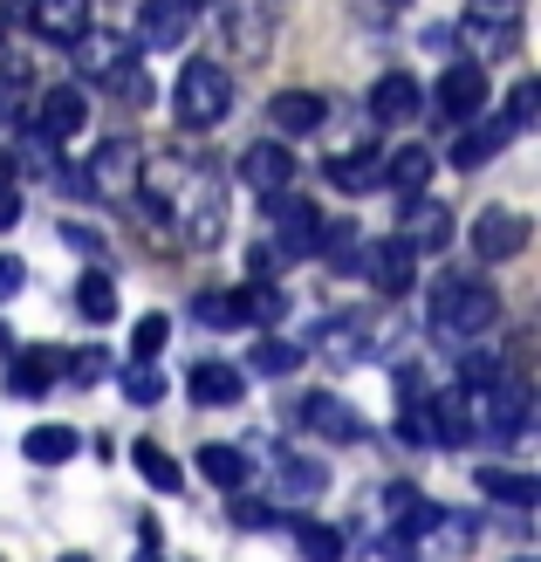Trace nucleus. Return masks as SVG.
Instances as JSON below:
<instances>
[{
	"mask_svg": "<svg viewBox=\"0 0 541 562\" xmlns=\"http://www.w3.org/2000/svg\"><path fill=\"white\" fill-rule=\"evenodd\" d=\"M240 186H253L261 200H274V192L295 186V151L281 145V137H261V145L240 151Z\"/></svg>",
	"mask_w": 541,
	"mask_h": 562,
	"instance_id": "nucleus-11",
	"label": "nucleus"
},
{
	"mask_svg": "<svg viewBox=\"0 0 541 562\" xmlns=\"http://www.w3.org/2000/svg\"><path fill=\"white\" fill-rule=\"evenodd\" d=\"M425 179H432V151H425V145H397V151L384 158V186H397V192H418Z\"/></svg>",
	"mask_w": 541,
	"mask_h": 562,
	"instance_id": "nucleus-33",
	"label": "nucleus"
},
{
	"mask_svg": "<svg viewBox=\"0 0 541 562\" xmlns=\"http://www.w3.org/2000/svg\"><path fill=\"white\" fill-rule=\"evenodd\" d=\"M63 562H97V555H63Z\"/></svg>",
	"mask_w": 541,
	"mask_h": 562,
	"instance_id": "nucleus-48",
	"label": "nucleus"
},
{
	"mask_svg": "<svg viewBox=\"0 0 541 562\" xmlns=\"http://www.w3.org/2000/svg\"><path fill=\"white\" fill-rule=\"evenodd\" d=\"M323 179H329L336 192H350V200H357V192H377V186H384V158H377V145L343 151V158H329V165H323Z\"/></svg>",
	"mask_w": 541,
	"mask_h": 562,
	"instance_id": "nucleus-21",
	"label": "nucleus"
},
{
	"mask_svg": "<svg viewBox=\"0 0 541 562\" xmlns=\"http://www.w3.org/2000/svg\"><path fill=\"white\" fill-rule=\"evenodd\" d=\"M199 27V0H145L137 8V48H179Z\"/></svg>",
	"mask_w": 541,
	"mask_h": 562,
	"instance_id": "nucleus-10",
	"label": "nucleus"
},
{
	"mask_svg": "<svg viewBox=\"0 0 541 562\" xmlns=\"http://www.w3.org/2000/svg\"><path fill=\"white\" fill-rule=\"evenodd\" d=\"M117 384H124V398H131V405H158L165 391H172L158 363H124V378H117Z\"/></svg>",
	"mask_w": 541,
	"mask_h": 562,
	"instance_id": "nucleus-36",
	"label": "nucleus"
},
{
	"mask_svg": "<svg viewBox=\"0 0 541 562\" xmlns=\"http://www.w3.org/2000/svg\"><path fill=\"white\" fill-rule=\"evenodd\" d=\"M247 371L253 378H289V371H302V344H289V336H261V344L247 350Z\"/></svg>",
	"mask_w": 541,
	"mask_h": 562,
	"instance_id": "nucleus-32",
	"label": "nucleus"
},
{
	"mask_svg": "<svg viewBox=\"0 0 541 562\" xmlns=\"http://www.w3.org/2000/svg\"><path fill=\"white\" fill-rule=\"evenodd\" d=\"M82 117H90V103H82L76 82H55V90H42V103H35V131L48 137V145L76 137V131H82Z\"/></svg>",
	"mask_w": 541,
	"mask_h": 562,
	"instance_id": "nucleus-19",
	"label": "nucleus"
},
{
	"mask_svg": "<svg viewBox=\"0 0 541 562\" xmlns=\"http://www.w3.org/2000/svg\"><path fill=\"white\" fill-rule=\"evenodd\" d=\"M480 481V494L487 501H500V508H534L541 501V487H534V473H507V467H480L473 473Z\"/></svg>",
	"mask_w": 541,
	"mask_h": 562,
	"instance_id": "nucleus-27",
	"label": "nucleus"
},
{
	"mask_svg": "<svg viewBox=\"0 0 541 562\" xmlns=\"http://www.w3.org/2000/svg\"><path fill=\"white\" fill-rule=\"evenodd\" d=\"M500 316V295L487 289V281H473V274H446L432 302H425V329L446 336V344H473V336H487Z\"/></svg>",
	"mask_w": 541,
	"mask_h": 562,
	"instance_id": "nucleus-2",
	"label": "nucleus"
},
{
	"mask_svg": "<svg viewBox=\"0 0 541 562\" xmlns=\"http://www.w3.org/2000/svg\"><path fill=\"white\" fill-rule=\"evenodd\" d=\"M268 124L281 137H308V131L329 124V97H316V90H281V97H268Z\"/></svg>",
	"mask_w": 541,
	"mask_h": 562,
	"instance_id": "nucleus-20",
	"label": "nucleus"
},
{
	"mask_svg": "<svg viewBox=\"0 0 541 562\" xmlns=\"http://www.w3.org/2000/svg\"><path fill=\"white\" fill-rule=\"evenodd\" d=\"M500 378V350H466L460 357V391H487Z\"/></svg>",
	"mask_w": 541,
	"mask_h": 562,
	"instance_id": "nucleus-40",
	"label": "nucleus"
},
{
	"mask_svg": "<svg viewBox=\"0 0 541 562\" xmlns=\"http://www.w3.org/2000/svg\"><path fill=\"white\" fill-rule=\"evenodd\" d=\"M137 186H145L151 213H165L172 227H185V247H219V234H226V179H219V165L165 151L158 165L137 172Z\"/></svg>",
	"mask_w": 541,
	"mask_h": 562,
	"instance_id": "nucleus-1",
	"label": "nucleus"
},
{
	"mask_svg": "<svg viewBox=\"0 0 541 562\" xmlns=\"http://www.w3.org/2000/svg\"><path fill=\"white\" fill-rule=\"evenodd\" d=\"M0 48H8V21H0Z\"/></svg>",
	"mask_w": 541,
	"mask_h": 562,
	"instance_id": "nucleus-49",
	"label": "nucleus"
},
{
	"mask_svg": "<svg viewBox=\"0 0 541 562\" xmlns=\"http://www.w3.org/2000/svg\"><path fill=\"white\" fill-rule=\"evenodd\" d=\"M185 384H192L199 405H240V398H247V378L234 371V363H219V357H199Z\"/></svg>",
	"mask_w": 541,
	"mask_h": 562,
	"instance_id": "nucleus-22",
	"label": "nucleus"
},
{
	"mask_svg": "<svg viewBox=\"0 0 541 562\" xmlns=\"http://www.w3.org/2000/svg\"><path fill=\"white\" fill-rule=\"evenodd\" d=\"M14 220H21V186H14V179H0V234H8Z\"/></svg>",
	"mask_w": 541,
	"mask_h": 562,
	"instance_id": "nucleus-44",
	"label": "nucleus"
},
{
	"mask_svg": "<svg viewBox=\"0 0 541 562\" xmlns=\"http://www.w3.org/2000/svg\"><path fill=\"white\" fill-rule=\"evenodd\" d=\"M370 117L377 124H412L418 110H425V90H418V76H405V69H391V76H377L370 82Z\"/></svg>",
	"mask_w": 541,
	"mask_h": 562,
	"instance_id": "nucleus-17",
	"label": "nucleus"
},
{
	"mask_svg": "<svg viewBox=\"0 0 541 562\" xmlns=\"http://www.w3.org/2000/svg\"><path fill=\"white\" fill-rule=\"evenodd\" d=\"M397 240L412 247V255H425V247H446L452 240V206L446 200H425V192H405V220H397Z\"/></svg>",
	"mask_w": 541,
	"mask_h": 562,
	"instance_id": "nucleus-16",
	"label": "nucleus"
},
{
	"mask_svg": "<svg viewBox=\"0 0 541 562\" xmlns=\"http://www.w3.org/2000/svg\"><path fill=\"white\" fill-rule=\"evenodd\" d=\"M534 110H541V82L521 76V82H515V97H507V131H534V124H541Z\"/></svg>",
	"mask_w": 541,
	"mask_h": 562,
	"instance_id": "nucleus-39",
	"label": "nucleus"
},
{
	"mask_svg": "<svg viewBox=\"0 0 541 562\" xmlns=\"http://www.w3.org/2000/svg\"><path fill=\"white\" fill-rule=\"evenodd\" d=\"M0 350H8V357H14V329H8V323H0Z\"/></svg>",
	"mask_w": 541,
	"mask_h": 562,
	"instance_id": "nucleus-45",
	"label": "nucleus"
},
{
	"mask_svg": "<svg viewBox=\"0 0 541 562\" xmlns=\"http://www.w3.org/2000/svg\"><path fill=\"white\" fill-rule=\"evenodd\" d=\"M165 336H172V323H165L158 308H151V316H137V329H131V357H137V363H158Z\"/></svg>",
	"mask_w": 541,
	"mask_h": 562,
	"instance_id": "nucleus-38",
	"label": "nucleus"
},
{
	"mask_svg": "<svg viewBox=\"0 0 541 562\" xmlns=\"http://www.w3.org/2000/svg\"><path fill=\"white\" fill-rule=\"evenodd\" d=\"M289 528H295L302 562H343V528H329V521H316V515H295Z\"/></svg>",
	"mask_w": 541,
	"mask_h": 562,
	"instance_id": "nucleus-28",
	"label": "nucleus"
},
{
	"mask_svg": "<svg viewBox=\"0 0 541 562\" xmlns=\"http://www.w3.org/2000/svg\"><path fill=\"white\" fill-rule=\"evenodd\" d=\"M240 302H247V329H253V323H261V329H274L281 316H289V295H281V289H268V281H253V289H247Z\"/></svg>",
	"mask_w": 541,
	"mask_h": 562,
	"instance_id": "nucleus-37",
	"label": "nucleus"
},
{
	"mask_svg": "<svg viewBox=\"0 0 541 562\" xmlns=\"http://www.w3.org/2000/svg\"><path fill=\"white\" fill-rule=\"evenodd\" d=\"M35 27H42V42L76 48L90 35V0H35Z\"/></svg>",
	"mask_w": 541,
	"mask_h": 562,
	"instance_id": "nucleus-23",
	"label": "nucleus"
},
{
	"mask_svg": "<svg viewBox=\"0 0 541 562\" xmlns=\"http://www.w3.org/2000/svg\"><path fill=\"white\" fill-rule=\"evenodd\" d=\"M21 289H27V268H21L14 255H0V302H14Z\"/></svg>",
	"mask_w": 541,
	"mask_h": 562,
	"instance_id": "nucleus-43",
	"label": "nucleus"
},
{
	"mask_svg": "<svg viewBox=\"0 0 541 562\" xmlns=\"http://www.w3.org/2000/svg\"><path fill=\"white\" fill-rule=\"evenodd\" d=\"M473 255L480 261H515V255H528V220L507 213V206H487V213L473 220Z\"/></svg>",
	"mask_w": 541,
	"mask_h": 562,
	"instance_id": "nucleus-14",
	"label": "nucleus"
},
{
	"mask_svg": "<svg viewBox=\"0 0 541 562\" xmlns=\"http://www.w3.org/2000/svg\"><path fill=\"white\" fill-rule=\"evenodd\" d=\"M14 117H21V76L0 69V124H14Z\"/></svg>",
	"mask_w": 541,
	"mask_h": 562,
	"instance_id": "nucleus-42",
	"label": "nucleus"
},
{
	"mask_svg": "<svg viewBox=\"0 0 541 562\" xmlns=\"http://www.w3.org/2000/svg\"><path fill=\"white\" fill-rule=\"evenodd\" d=\"M76 48H82V76L103 82L110 97H124V103H145V97H151L145 69L131 63V42H117V35H103V42H97V35H82Z\"/></svg>",
	"mask_w": 541,
	"mask_h": 562,
	"instance_id": "nucleus-4",
	"label": "nucleus"
},
{
	"mask_svg": "<svg viewBox=\"0 0 541 562\" xmlns=\"http://www.w3.org/2000/svg\"><path fill=\"white\" fill-rule=\"evenodd\" d=\"M507 137H515V131H507V117L500 124H473L460 145H452V165H460V172H480V165H494L507 151Z\"/></svg>",
	"mask_w": 541,
	"mask_h": 562,
	"instance_id": "nucleus-26",
	"label": "nucleus"
},
{
	"mask_svg": "<svg viewBox=\"0 0 541 562\" xmlns=\"http://www.w3.org/2000/svg\"><path fill=\"white\" fill-rule=\"evenodd\" d=\"M274 473H281V487H289L295 501H316L323 487H329V467L323 460H308V453H295V446H274Z\"/></svg>",
	"mask_w": 541,
	"mask_h": 562,
	"instance_id": "nucleus-25",
	"label": "nucleus"
},
{
	"mask_svg": "<svg viewBox=\"0 0 541 562\" xmlns=\"http://www.w3.org/2000/svg\"><path fill=\"white\" fill-rule=\"evenodd\" d=\"M199 473H206L213 487H247L253 481V453L234 439H213V446H199Z\"/></svg>",
	"mask_w": 541,
	"mask_h": 562,
	"instance_id": "nucleus-24",
	"label": "nucleus"
},
{
	"mask_svg": "<svg viewBox=\"0 0 541 562\" xmlns=\"http://www.w3.org/2000/svg\"><path fill=\"white\" fill-rule=\"evenodd\" d=\"M131 460H137V473H145L158 494H172V487H179V460L165 453L158 439H137V446H131Z\"/></svg>",
	"mask_w": 541,
	"mask_h": 562,
	"instance_id": "nucleus-34",
	"label": "nucleus"
},
{
	"mask_svg": "<svg viewBox=\"0 0 541 562\" xmlns=\"http://www.w3.org/2000/svg\"><path fill=\"white\" fill-rule=\"evenodd\" d=\"M268 206V220H274V247L289 261H308V255H323V213L308 206V200H295V192H274V200H261Z\"/></svg>",
	"mask_w": 541,
	"mask_h": 562,
	"instance_id": "nucleus-7",
	"label": "nucleus"
},
{
	"mask_svg": "<svg viewBox=\"0 0 541 562\" xmlns=\"http://www.w3.org/2000/svg\"><path fill=\"white\" fill-rule=\"evenodd\" d=\"M76 446H82V432H69V426H35L21 439V453L35 467H63V460H76Z\"/></svg>",
	"mask_w": 541,
	"mask_h": 562,
	"instance_id": "nucleus-31",
	"label": "nucleus"
},
{
	"mask_svg": "<svg viewBox=\"0 0 541 562\" xmlns=\"http://www.w3.org/2000/svg\"><path fill=\"white\" fill-rule=\"evenodd\" d=\"M439 515H446V508H439V501H425L418 487H405V481L384 487V521H391V536H397V542H412V555H418L425 536H432V521H439Z\"/></svg>",
	"mask_w": 541,
	"mask_h": 562,
	"instance_id": "nucleus-13",
	"label": "nucleus"
},
{
	"mask_svg": "<svg viewBox=\"0 0 541 562\" xmlns=\"http://www.w3.org/2000/svg\"><path fill=\"white\" fill-rule=\"evenodd\" d=\"M466 398L480 405L473 418H480V426H487L494 439H521V432H528V418H534V391H528V378H507V371H500L487 391H466ZM480 426H473V432H480Z\"/></svg>",
	"mask_w": 541,
	"mask_h": 562,
	"instance_id": "nucleus-5",
	"label": "nucleus"
},
{
	"mask_svg": "<svg viewBox=\"0 0 541 562\" xmlns=\"http://www.w3.org/2000/svg\"><path fill=\"white\" fill-rule=\"evenodd\" d=\"M384 8H412V0H384Z\"/></svg>",
	"mask_w": 541,
	"mask_h": 562,
	"instance_id": "nucleus-50",
	"label": "nucleus"
},
{
	"mask_svg": "<svg viewBox=\"0 0 541 562\" xmlns=\"http://www.w3.org/2000/svg\"><path fill=\"white\" fill-rule=\"evenodd\" d=\"M363 274L370 281H377V295H412V281H418V255H412V247L405 240H370L363 247Z\"/></svg>",
	"mask_w": 541,
	"mask_h": 562,
	"instance_id": "nucleus-15",
	"label": "nucleus"
},
{
	"mask_svg": "<svg viewBox=\"0 0 541 562\" xmlns=\"http://www.w3.org/2000/svg\"><path fill=\"white\" fill-rule=\"evenodd\" d=\"M0 179H14V158L8 151H0Z\"/></svg>",
	"mask_w": 541,
	"mask_h": 562,
	"instance_id": "nucleus-46",
	"label": "nucleus"
},
{
	"mask_svg": "<svg viewBox=\"0 0 541 562\" xmlns=\"http://www.w3.org/2000/svg\"><path fill=\"white\" fill-rule=\"evenodd\" d=\"M145 172V145L137 137H103L90 151V192H131Z\"/></svg>",
	"mask_w": 541,
	"mask_h": 562,
	"instance_id": "nucleus-12",
	"label": "nucleus"
},
{
	"mask_svg": "<svg viewBox=\"0 0 541 562\" xmlns=\"http://www.w3.org/2000/svg\"><path fill=\"white\" fill-rule=\"evenodd\" d=\"M103 371H110V357H103V350H76V357H63V378H69L76 391H82V384H97Z\"/></svg>",
	"mask_w": 541,
	"mask_h": 562,
	"instance_id": "nucleus-41",
	"label": "nucleus"
},
{
	"mask_svg": "<svg viewBox=\"0 0 541 562\" xmlns=\"http://www.w3.org/2000/svg\"><path fill=\"white\" fill-rule=\"evenodd\" d=\"M515 35H521V27L515 21H507V14H466V42H473V55H466V63H487V55H507V48H515Z\"/></svg>",
	"mask_w": 541,
	"mask_h": 562,
	"instance_id": "nucleus-30",
	"label": "nucleus"
},
{
	"mask_svg": "<svg viewBox=\"0 0 541 562\" xmlns=\"http://www.w3.org/2000/svg\"><path fill=\"white\" fill-rule=\"evenodd\" d=\"M137 562H165V555H158V549H145V555H137Z\"/></svg>",
	"mask_w": 541,
	"mask_h": 562,
	"instance_id": "nucleus-47",
	"label": "nucleus"
},
{
	"mask_svg": "<svg viewBox=\"0 0 541 562\" xmlns=\"http://www.w3.org/2000/svg\"><path fill=\"white\" fill-rule=\"evenodd\" d=\"M302 426L316 432V439H329V446H357V439H370V418L343 398V391H308V398H302Z\"/></svg>",
	"mask_w": 541,
	"mask_h": 562,
	"instance_id": "nucleus-8",
	"label": "nucleus"
},
{
	"mask_svg": "<svg viewBox=\"0 0 541 562\" xmlns=\"http://www.w3.org/2000/svg\"><path fill=\"white\" fill-rule=\"evenodd\" d=\"M226 110H234V76H226V63H213V55H192V63L179 69L172 117H179L185 131H219Z\"/></svg>",
	"mask_w": 541,
	"mask_h": 562,
	"instance_id": "nucleus-3",
	"label": "nucleus"
},
{
	"mask_svg": "<svg viewBox=\"0 0 541 562\" xmlns=\"http://www.w3.org/2000/svg\"><path fill=\"white\" fill-rule=\"evenodd\" d=\"M55 378H63V350H14L8 357V398H48Z\"/></svg>",
	"mask_w": 541,
	"mask_h": 562,
	"instance_id": "nucleus-18",
	"label": "nucleus"
},
{
	"mask_svg": "<svg viewBox=\"0 0 541 562\" xmlns=\"http://www.w3.org/2000/svg\"><path fill=\"white\" fill-rule=\"evenodd\" d=\"M76 308H82V323H117V281H110L103 268H90V274H82L76 281Z\"/></svg>",
	"mask_w": 541,
	"mask_h": 562,
	"instance_id": "nucleus-29",
	"label": "nucleus"
},
{
	"mask_svg": "<svg viewBox=\"0 0 541 562\" xmlns=\"http://www.w3.org/2000/svg\"><path fill=\"white\" fill-rule=\"evenodd\" d=\"M192 316L206 323V329H247V302H240V295H213V289H206V295L192 302Z\"/></svg>",
	"mask_w": 541,
	"mask_h": 562,
	"instance_id": "nucleus-35",
	"label": "nucleus"
},
{
	"mask_svg": "<svg viewBox=\"0 0 541 562\" xmlns=\"http://www.w3.org/2000/svg\"><path fill=\"white\" fill-rule=\"evenodd\" d=\"M432 103H439V117H452V124L480 117V110H487V63H452L432 82Z\"/></svg>",
	"mask_w": 541,
	"mask_h": 562,
	"instance_id": "nucleus-9",
	"label": "nucleus"
},
{
	"mask_svg": "<svg viewBox=\"0 0 541 562\" xmlns=\"http://www.w3.org/2000/svg\"><path fill=\"white\" fill-rule=\"evenodd\" d=\"M377 308H329V316L316 323V350L329 363H363V357H377Z\"/></svg>",
	"mask_w": 541,
	"mask_h": 562,
	"instance_id": "nucleus-6",
	"label": "nucleus"
}]
</instances>
